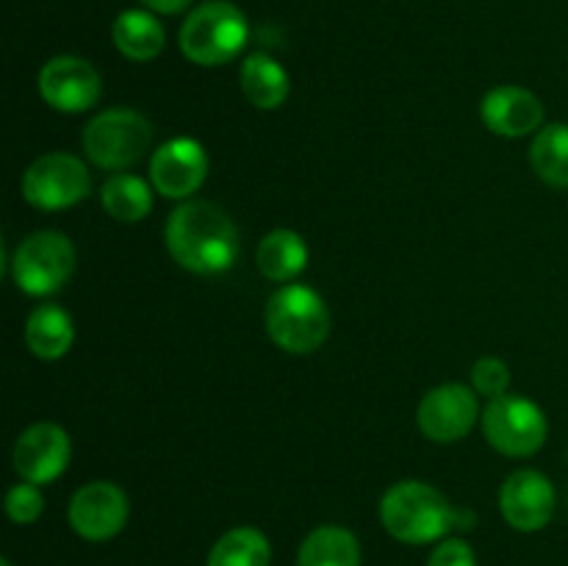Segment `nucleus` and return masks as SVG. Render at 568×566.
I'll return each instance as SVG.
<instances>
[{
    "mask_svg": "<svg viewBox=\"0 0 568 566\" xmlns=\"http://www.w3.org/2000/svg\"><path fill=\"white\" fill-rule=\"evenodd\" d=\"M483 436L508 458H530L547 444L549 422L541 405L519 394H503V397L488 400L480 414Z\"/></svg>",
    "mask_w": 568,
    "mask_h": 566,
    "instance_id": "obj_7",
    "label": "nucleus"
},
{
    "mask_svg": "<svg viewBox=\"0 0 568 566\" xmlns=\"http://www.w3.org/2000/svg\"><path fill=\"white\" fill-rule=\"evenodd\" d=\"M530 164L552 189H568V125L552 122L532 137Z\"/></svg>",
    "mask_w": 568,
    "mask_h": 566,
    "instance_id": "obj_22",
    "label": "nucleus"
},
{
    "mask_svg": "<svg viewBox=\"0 0 568 566\" xmlns=\"http://www.w3.org/2000/svg\"><path fill=\"white\" fill-rule=\"evenodd\" d=\"M103 211L116 222H142L153 209V189L131 172H116L100 189Z\"/></svg>",
    "mask_w": 568,
    "mask_h": 566,
    "instance_id": "obj_21",
    "label": "nucleus"
},
{
    "mask_svg": "<svg viewBox=\"0 0 568 566\" xmlns=\"http://www.w3.org/2000/svg\"><path fill=\"white\" fill-rule=\"evenodd\" d=\"M111 39L125 59L153 61L164 50L166 33L153 11L128 9L111 26Z\"/></svg>",
    "mask_w": 568,
    "mask_h": 566,
    "instance_id": "obj_19",
    "label": "nucleus"
},
{
    "mask_svg": "<svg viewBox=\"0 0 568 566\" xmlns=\"http://www.w3.org/2000/svg\"><path fill=\"white\" fill-rule=\"evenodd\" d=\"M70 433L55 422H37L20 433L11 458H14V469L22 481L44 486L64 475V469L70 466Z\"/></svg>",
    "mask_w": 568,
    "mask_h": 566,
    "instance_id": "obj_13",
    "label": "nucleus"
},
{
    "mask_svg": "<svg viewBox=\"0 0 568 566\" xmlns=\"http://www.w3.org/2000/svg\"><path fill=\"white\" fill-rule=\"evenodd\" d=\"M427 566H477V560L464 538H444V542L433 549Z\"/></svg>",
    "mask_w": 568,
    "mask_h": 566,
    "instance_id": "obj_26",
    "label": "nucleus"
},
{
    "mask_svg": "<svg viewBox=\"0 0 568 566\" xmlns=\"http://www.w3.org/2000/svg\"><path fill=\"white\" fill-rule=\"evenodd\" d=\"M270 538L255 527H233L216 538L209 553V566H270Z\"/></svg>",
    "mask_w": 568,
    "mask_h": 566,
    "instance_id": "obj_23",
    "label": "nucleus"
},
{
    "mask_svg": "<svg viewBox=\"0 0 568 566\" xmlns=\"http://www.w3.org/2000/svg\"><path fill=\"white\" fill-rule=\"evenodd\" d=\"M44 511V497L39 492L37 483H17V486L9 488L6 494V514L14 525H33V522L42 516Z\"/></svg>",
    "mask_w": 568,
    "mask_h": 566,
    "instance_id": "obj_24",
    "label": "nucleus"
},
{
    "mask_svg": "<svg viewBox=\"0 0 568 566\" xmlns=\"http://www.w3.org/2000/svg\"><path fill=\"white\" fill-rule=\"evenodd\" d=\"M92 189L87 164L72 153H44L22 175V198L39 211H64Z\"/></svg>",
    "mask_w": 568,
    "mask_h": 566,
    "instance_id": "obj_8",
    "label": "nucleus"
},
{
    "mask_svg": "<svg viewBox=\"0 0 568 566\" xmlns=\"http://www.w3.org/2000/svg\"><path fill=\"white\" fill-rule=\"evenodd\" d=\"M558 494L552 481L538 469H516L499 492V511L505 522L521 533H536L552 522Z\"/></svg>",
    "mask_w": 568,
    "mask_h": 566,
    "instance_id": "obj_14",
    "label": "nucleus"
},
{
    "mask_svg": "<svg viewBox=\"0 0 568 566\" xmlns=\"http://www.w3.org/2000/svg\"><path fill=\"white\" fill-rule=\"evenodd\" d=\"M39 94L61 114L89 111L100 98V75L81 55H55L39 70Z\"/></svg>",
    "mask_w": 568,
    "mask_h": 566,
    "instance_id": "obj_10",
    "label": "nucleus"
},
{
    "mask_svg": "<svg viewBox=\"0 0 568 566\" xmlns=\"http://www.w3.org/2000/svg\"><path fill=\"white\" fill-rule=\"evenodd\" d=\"M209 175L205 148L192 137H178L161 144L150 159V183L166 200H186Z\"/></svg>",
    "mask_w": 568,
    "mask_h": 566,
    "instance_id": "obj_11",
    "label": "nucleus"
},
{
    "mask_svg": "<svg viewBox=\"0 0 568 566\" xmlns=\"http://www.w3.org/2000/svg\"><path fill=\"white\" fill-rule=\"evenodd\" d=\"M166 250L194 275H220L239 259V231L231 216L209 200H186L164 228Z\"/></svg>",
    "mask_w": 568,
    "mask_h": 566,
    "instance_id": "obj_1",
    "label": "nucleus"
},
{
    "mask_svg": "<svg viewBox=\"0 0 568 566\" xmlns=\"http://www.w3.org/2000/svg\"><path fill=\"white\" fill-rule=\"evenodd\" d=\"M128 497L116 483L94 481L78 488L70 499V525L87 542H109L125 527Z\"/></svg>",
    "mask_w": 568,
    "mask_h": 566,
    "instance_id": "obj_12",
    "label": "nucleus"
},
{
    "mask_svg": "<svg viewBox=\"0 0 568 566\" xmlns=\"http://www.w3.org/2000/svg\"><path fill=\"white\" fill-rule=\"evenodd\" d=\"M72 342H75V325L61 305L44 303L31 311L26 322V344L37 358H64L72 350Z\"/></svg>",
    "mask_w": 568,
    "mask_h": 566,
    "instance_id": "obj_16",
    "label": "nucleus"
},
{
    "mask_svg": "<svg viewBox=\"0 0 568 566\" xmlns=\"http://www.w3.org/2000/svg\"><path fill=\"white\" fill-rule=\"evenodd\" d=\"M297 566H361L358 538L347 527H316L300 547Z\"/></svg>",
    "mask_w": 568,
    "mask_h": 566,
    "instance_id": "obj_20",
    "label": "nucleus"
},
{
    "mask_svg": "<svg viewBox=\"0 0 568 566\" xmlns=\"http://www.w3.org/2000/svg\"><path fill=\"white\" fill-rule=\"evenodd\" d=\"M83 153L94 166L109 172L128 170L148 153L153 142V125L133 109L100 111L83 128Z\"/></svg>",
    "mask_w": 568,
    "mask_h": 566,
    "instance_id": "obj_5",
    "label": "nucleus"
},
{
    "mask_svg": "<svg viewBox=\"0 0 568 566\" xmlns=\"http://www.w3.org/2000/svg\"><path fill=\"white\" fill-rule=\"evenodd\" d=\"M239 81H242V92L255 109H281L286 103L288 92H292V78L283 70L281 61H275L266 53H253L244 59L242 72H239Z\"/></svg>",
    "mask_w": 568,
    "mask_h": 566,
    "instance_id": "obj_18",
    "label": "nucleus"
},
{
    "mask_svg": "<svg viewBox=\"0 0 568 566\" xmlns=\"http://www.w3.org/2000/svg\"><path fill=\"white\" fill-rule=\"evenodd\" d=\"M381 522L397 542L430 544L458 530V511L430 483L403 481L383 494Z\"/></svg>",
    "mask_w": 568,
    "mask_h": 566,
    "instance_id": "obj_2",
    "label": "nucleus"
},
{
    "mask_svg": "<svg viewBox=\"0 0 568 566\" xmlns=\"http://www.w3.org/2000/svg\"><path fill=\"white\" fill-rule=\"evenodd\" d=\"M480 420L477 394L464 383H442L422 397L416 408V425L430 442H460Z\"/></svg>",
    "mask_w": 568,
    "mask_h": 566,
    "instance_id": "obj_9",
    "label": "nucleus"
},
{
    "mask_svg": "<svg viewBox=\"0 0 568 566\" xmlns=\"http://www.w3.org/2000/svg\"><path fill=\"white\" fill-rule=\"evenodd\" d=\"M471 386H475L477 394L488 400L503 397L510 388V366L503 358L486 355V358H480L471 366Z\"/></svg>",
    "mask_w": 568,
    "mask_h": 566,
    "instance_id": "obj_25",
    "label": "nucleus"
},
{
    "mask_svg": "<svg viewBox=\"0 0 568 566\" xmlns=\"http://www.w3.org/2000/svg\"><path fill=\"white\" fill-rule=\"evenodd\" d=\"M150 11H159V14H178V11L186 9L192 0H142Z\"/></svg>",
    "mask_w": 568,
    "mask_h": 566,
    "instance_id": "obj_27",
    "label": "nucleus"
},
{
    "mask_svg": "<svg viewBox=\"0 0 568 566\" xmlns=\"http://www.w3.org/2000/svg\"><path fill=\"white\" fill-rule=\"evenodd\" d=\"M480 120L491 133L505 139H519L538 133L544 125V103L530 89L503 83L486 92L480 100Z\"/></svg>",
    "mask_w": 568,
    "mask_h": 566,
    "instance_id": "obj_15",
    "label": "nucleus"
},
{
    "mask_svg": "<svg viewBox=\"0 0 568 566\" xmlns=\"http://www.w3.org/2000/svg\"><path fill=\"white\" fill-rule=\"evenodd\" d=\"M264 325L277 347L292 355H308L331 336V311L320 292L303 283H286L266 303Z\"/></svg>",
    "mask_w": 568,
    "mask_h": 566,
    "instance_id": "obj_3",
    "label": "nucleus"
},
{
    "mask_svg": "<svg viewBox=\"0 0 568 566\" xmlns=\"http://www.w3.org/2000/svg\"><path fill=\"white\" fill-rule=\"evenodd\" d=\"M0 566H11V564H9V560H0Z\"/></svg>",
    "mask_w": 568,
    "mask_h": 566,
    "instance_id": "obj_28",
    "label": "nucleus"
},
{
    "mask_svg": "<svg viewBox=\"0 0 568 566\" xmlns=\"http://www.w3.org/2000/svg\"><path fill=\"white\" fill-rule=\"evenodd\" d=\"M255 264L266 281L292 283L308 266V244L297 231L277 228L261 239L255 250Z\"/></svg>",
    "mask_w": 568,
    "mask_h": 566,
    "instance_id": "obj_17",
    "label": "nucleus"
},
{
    "mask_svg": "<svg viewBox=\"0 0 568 566\" xmlns=\"http://www.w3.org/2000/svg\"><path fill=\"white\" fill-rule=\"evenodd\" d=\"M250 39L247 17L227 0H209L183 20L181 50L192 64L220 67L236 59Z\"/></svg>",
    "mask_w": 568,
    "mask_h": 566,
    "instance_id": "obj_4",
    "label": "nucleus"
},
{
    "mask_svg": "<svg viewBox=\"0 0 568 566\" xmlns=\"http://www.w3.org/2000/svg\"><path fill=\"white\" fill-rule=\"evenodd\" d=\"M75 244L59 231H37L17 244L11 255V277L28 297L59 292L75 272Z\"/></svg>",
    "mask_w": 568,
    "mask_h": 566,
    "instance_id": "obj_6",
    "label": "nucleus"
}]
</instances>
